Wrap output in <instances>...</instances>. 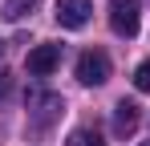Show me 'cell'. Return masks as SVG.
Here are the masks:
<instances>
[{"mask_svg":"<svg viewBox=\"0 0 150 146\" xmlns=\"http://www.w3.org/2000/svg\"><path fill=\"white\" fill-rule=\"evenodd\" d=\"M37 4H41V0H4V8H0V16H4V21H25L28 12H33V8H37Z\"/></svg>","mask_w":150,"mask_h":146,"instance_id":"cell-7","label":"cell"},{"mask_svg":"<svg viewBox=\"0 0 150 146\" xmlns=\"http://www.w3.org/2000/svg\"><path fill=\"white\" fill-rule=\"evenodd\" d=\"M0 53H4V41H0Z\"/></svg>","mask_w":150,"mask_h":146,"instance_id":"cell-11","label":"cell"},{"mask_svg":"<svg viewBox=\"0 0 150 146\" xmlns=\"http://www.w3.org/2000/svg\"><path fill=\"white\" fill-rule=\"evenodd\" d=\"M77 81L81 85H105L110 81V57L101 49H85L77 57Z\"/></svg>","mask_w":150,"mask_h":146,"instance_id":"cell-3","label":"cell"},{"mask_svg":"<svg viewBox=\"0 0 150 146\" xmlns=\"http://www.w3.org/2000/svg\"><path fill=\"white\" fill-rule=\"evenodd\" d=\"M8 89H12V73H8L4 65H0V101L8 97Z\"/></svg>","mask_w":150,"mask_h":146,"instance_id":"cell-10","label":"cell"},{"mask_svg":"<svg viewBox=\"0 0 150 146\" xmlns=\"http://www.w3.org/2000/svg\"><path fill=\"white\" fill-rule=\"evenodd\" d=\"M142 24V0H110V28L118 37H138Z\"/></svg>","mask_w":150,"mask_h":146,"instance_id":"cell-1","label":"cell"},{"mask_svg":"<svg viewBox=\"0 0 150 146\" xmlns=\"http://www.w3.org/2000/svg\"><path fill=\"white\" fill-rule=\"evenodd\" d=\"M61 114H65L61 94H28V118H33V126H37V130H49Z\"/></svg>","mask_w":150,"mask_h":146,"instance_id":"cell-2","label":"cell"},{"mask_svg":"<svg viewBox=\"0 0 150 146\" xmlns=\"http://www.w3.org/2000/svg\"><path fill=\"white\" fill-rule=\"evenodd\" d=\"M65 146H105V142H101V134H98V130L81 126V130H73V134H69V142H65Z\"/></svg>","mask_w":150,"mask_h":146,"instance_id":"cell-8","label":"cell"},{"mask_svg":"<svg viewBox=\"0 0 150 146\" xmlns=\"http://www.w3.org/2000/svg\"><path fill=\"white\" fill-rule=\"evenodd\" d=\"M134 126H138V106H134V101H118V106H114V134H134Z\"/></svg>","mask_w":150,"mask_h":146,"instance_id":"cell-6","label":"cell"},{"mask_svg":"<svg viewBox=\"0 0 150 146\" xmlns=\"http://www.w3.org/2000/svg\"><path fill=\"white\" fill-rule=\"evenodd\" d=\"M142 146H150V142H142Z\"/></svg>","mask_w":150,"mask_h":146,"instance_id":"cell-12","label":"cell"},{"mask_svg":"<svg viewBox=\"0 0 150 146\" xmlns=\"http://www.w3.org/2000/svg\"><path fill=\"white\" fill-rule=\"evenodd\" d=\"M57 65H61V45H37V49H28V57H25V69L33 77H49Z\"/></svg>","mask_w":150,"mask_h":146,"instance_id":"cell-4","label":"cell"},{"mask_svg":"<svg viewBox=\"0 0 150 146\" xmlns=\"http://www.w3.org/2000/svg\"><path fill=\"white\" fill-rule=\"evenodd\" d=\"M89 12H93V0H57V8H53L61 28H81L89 21Z\"/></svg>","mask_w":150,"mask_h":146,"instance_id":"cell-5","label":"cell"},{"mask_svg":"<svg viewBox=\"0 0 150 146\" xmlns=\"http://www.w3.org/2000/svg\"><path fill=\"white\" fill-rule=\"evenodd\" d=\"M134 85H138L142 94H150V61H142V65L134 69Z\"/></svg>","mask_w":150,"mask_h":146,"instance_id":"cell-9","label":"cell"}]
</instances>
